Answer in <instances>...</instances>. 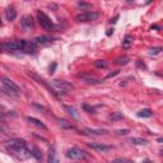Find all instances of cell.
Here are the masks:
<instances>
[{"instance_id": "obj_22", "label": "cell", "mask_w": 163, "mask_h": 163, "mask_svg": "<svg viewBox=\"0 0 163 163\" xmlns=\"http://www.w3.org/2000/svg\"><path fill=\"white\" fill-rule=\"evenodd\" d=\"M31 154L35 157L36 159H38V161H41L42 159V154H41V152H40V149L38 148H32V150H31Z\"/></svg>"}, {"instance_id": "obj_3", "label": "cell", "mask_w": 163, "mask_h": 163, "mask_svg": "<svg viewBox=\"0 0 163 163\" xmlns=\"http://www.w3.org/2000/svg\"><path fill=\"white\" fill-rule=\"evenodd\" d=\"M37 19H38L40 24L42 28H45L46 31H55V24L52 23V20L47 17V15L43 13V12H38L37 13Z\"/></svg>"}, {"instance_id": "obj_32", "label": "cell", "mask_w": 163, "mask_h": 163, "mask_svg": "<svg viewBox=\"0 0 163 163\" xmlns=\"http://www.w3.org/2000/svg\"><path fill=\"white\" fill-rule=\"evenodd\" d=\"M55 68H56V64L54 63V64L51 65V66H50V74H52V73H54V70H55Z\"/></svg>"}, {"instance_id": "obj_34", "label": "cell", "mask_w": 163, "mask_h": 163, "mask_svg": "<svg viewBox=\"0 0 163 163\" xmlns=\"http://www.w3.org/2000/svg\"><path fill=\"white\" fill-rule=\"evenodd\" d=\"M4 116H5V115H4L2 111H0V121H3V120H4Z\"/></svg>"}, {"instance_id": "obj_5", "label": "cell", "mask_w": 163, "mask_h": 163, "mask_svg": "<svg viewBox=\"0 0 163 163\" xmlns=\"http://www.w3.org/2000/svg\"><path fill=\"white\" fill-rule=\"evenodd\" d=\"M101 17V13H96V12H84V13H80L78 14L75 19L78 22H92V20H97Z\"/></svg>"}, {"instance_id": "obj_31", "label": "cell", "mask_w": 163, "mask_h": 163, "mask_svg": "<svg viewBox=\"0 0 163 163\" xmlns=\"http://www.w3.org/2000/svg\"><path fill=\"white\" fill-rule=\"evenodd\" d=\"M117 74H118V70H116V72H113V73H110V74H108L107 77H106V79H108V78H112V77H115V75H117Z\"/></svg>"}, {"instance_id": "obj_8", "label": "cell", "mask_w": 163, "mask_h": 163, "mask_svg": "<svg viewBox=\"0 0 163 163\" xmlns=\"http://www.w3.org/2000/svg\"><path fill=\"white\" fill-rule=\"evenodd\" d=\"M20 24H22V27H23V29H26V31H31V29L35 28V22H33V18H32L31 15H24L20 20Z\"/></svg>"}, {"instance_id": "obj_13", "label": "cell", "mask_w": 163, "mask_h": 163, "mask_svg": "<svg viewBox=\"0 0 163 163\" xmlns=\"http://www.w3.org/2000/svg\"><path fill=\"white\" fill-rule=\"evenodd\" d=\"M78 77L83 78L85 83H88V84H98V83H101V82H102L101 79H97L94 77H88V75H83V74H79Z\"/></svg>"}, {"instance_id": "obj_30", "label": "cell", "mask_w": 163, "mask_h": 163, "mask_svg": "<svg viewBox=\"0 0 163 163\" xmlns=\"http://www.w3.org/2000/svg\"><path fill=\"white\" fill-rule=\"evenodd\" d=\"M83 108H84V110H87L88 112H91V113H94V108H93V107H89V106L84 105V106H83Z\"/></svg>"}, {"instance_id": "obj_29", "label": "cell", "mask_w": 163, "mask_h": 163, "mask_svg": "<svg viewBox=\"0 0 163 163\" xmlns=\"http://www.w3.org/2000/svg\"><path fill=\"white\" fill-rule=\"evenodd\" d=\"M130 131H129V130L128 129H124V130H117V131H116V134L117 135H128Z\"/></svg>"}, {"instance_id": "obj_35", "label": "cell", "mask_w": 163, "mask_h": 163, "mask_svg": "<svg viewBox=\"0 0 163 163\" xmlns=\"http://www.w3.org/2000/svg\"><path fill=\"white\" fill-rule=\"evenodd\" d=\"M112 32H113V29H108V32H107V36H110V35L112 33Z\"/></svg>"}, {"instance_id": "obj_27", "label": "cell", "mask_w": 163, "mask_h": 163, "mask_svg": "<svg viewBox=\"0 0 163 163\" xmlns=\"http://www.w3.org/2000/svg\"><path fill=\"white\" fill-rule=\"evenodd\" d=\"M111 163H134V162L130 161V159H126V158H116V159H113Z\"/></svg>"}, {"instance_id": "obj_17", "label": "cell", "mask_w": 163, "mask_h": 163, "mask_svg": "<svg viewBox=\"0 0 163 163\" xmlns=\"http://www.w3.org/2000/svg\"><path fill=\"white\" fill-rule=\"evenodd\" d=\"M64 110H65V111H68L69 115H72L73 117H75V118H79V113H78V111L75 110L74 107H70V106H64Z\"/></svg>"}, {"instance_id": "obj_11", "label": "cell", "mask_w": 163, "mask_h": 163, "mask_svg": "<svg viewBox=\"0 0 163 163\" xmlns=\"http://www.w3.org/2000/svg\"><path fill=\"white\" fill-rule=\"evenodd\" d=\"M108 131L105 129H84L80 130V134H89V135H103L107 134Z\"/></svg>"}, {"instance_id": "obj_23", "label": "cell", "mask_w": 163, "mask_h": 163, "mask_svg": "<svg viewBox=\"0 0 163 163\" xmlns=\"http://www.w3.org/2000/svg\"><path fill=\"white\" fill-rule=\"evenodd\" d=\"M129 61H130V57L129 56H121V57H118L117 60H116V64L117 65H126Z\"/></svg>"}, {"instance_id": "obj_25", "label": "cell", "mask_w": 163, "mask_h": 163, "mask_svg": "<svg viewBox=\"0 0 163 163\" xmlns=\"http://www.w3.org/2000/svg\"><path fill=\"white\" fill-rule=\"evenodd\" d=\"M94 66L98 69H106L107 68V63H105L103 60H97L94 61Z\"/></svg>"}, {"instance_id": "obj_6", "label": "cell", "mask_w": 163, "mask_h": 163, "mask_svg": "<svg viewBox=\"0 0 163 163\" xmlns=\"http://www.w3.org/2000/svg\"><path fill=\"white\" fill-rule=\"evenodd\" d=\"M51 84L54 87H56L59 91L61 92H69V91H73L74 89V85L70 84L69 82H65V80H60V79H54L51 82Z\"/></svg>"}, {"instance_id": "obj_33", "label": "cell", "mask_w": 163, "mask_h": 163, "mask_svg": "<svg viewBox=\"0 0 163 163\" xmlns=\"http://www.w3.org/2000/svg\"><path fill=\"white\" fill-rule=\"evenodd\" d=\"M78 5H79V7H83V8H88V7H91L89 4H85V3H78Z\"/></svg>"}, {"instance_id": "obj_24", "label": "cell", "mask_w": 163, "mask_h": 163, "mask_svg": "<svg viewBox=\"0 0 163 163\" xmlns=\"http://www.w3.org/2000/svg\"><path fill=\"white\" fill-rule=\"evenodd\" d=\"M122 117H124V115L121 112H113L112 115L110 116V118L112 121H118V120H122Z\"/></svg>"}, {"instance_id": "obj_15", "label": "cell", "mask_w": 163, "mask_h": 163, "mask_svg": "<svg viewBox=\"0 0 163 163\" xmlns=\"http://www.w3.org/2000/svg\"><path fill=\"white\" fill-rule=\"evenodd\" d=\"M48 163H59V158L56 155V152H55V148L51 146L48 149Z\"/></svg>"}, {"instance_id": "obj_18", "label": "cell", "mask_w": 163, "mask_h": 163, "mask_svg": "<svg viewBox=\"0 0 163 163\" xmlns=\"http://www.w3.org/2000/svg\"><path fill=\"white\" fill-rule=\"evenodd\" d=\"M15 17H17V12H15L14 8H8L7 9V18L8 20H14Z\"/></svg>"}, {"instance_id": "obj_36", "label": "cell", "mask_w": 163, "mask_h": 163, "mask_svg": "<svg viewBox=\"0 0 163 163\" xmlns=\"http://www.w3.org/2000/svg\"><path fill=\"white\" fill-rule=\"evenodd\" d=\"M2 110H3V106H2V105H0V111H2Z\"/></svg>"}, {"instance_id": "obj_26", "label": "cell", "mask_w": 163, "mask_h": 163, "mask_svg": "<svg viewBox=\"0 0 163 163\" xmlns=\"http://www.w3.org/2000/svg\"><path fill=\"white\" fill-rule=\"evenodd\" d=\"M0 133H3V134H7V135H9V134H10V129L7 126V125H4V124H0Z\"/></svg>"}, {"instance_id": "obj_2", "label": "cell", "mask_w": 163, "mask_h": 163, "mask_svg": "<svg viewBox=\"0 0 163 163\" xmlns=\"http://www.w3.org/2000/svg\"><path fill=\"white\" fill-rule=\"evenodd\" d=\"M26 43H27V41H24V40H15V41H9V42L2 43L0 47H2V50L4 48V50H8V51H17V50L23 51Z\"/></svg>"}, {"instance_id": "obj_9", "label": "cell", "mask_w": 163, "mask_h": 163, "mask_svg": "<svg viewBox=\"0 0 163 163\" xmlns=\"http://www.w3.org/2000/svg\"><path fill=\"white\" fill-rule=\"evenodd\" d=\"M88 146L94 150H98V152H107V150H111L112 146L111 145H107V144H103V143H88Z\"/></svg>"}, {"instance_id": "obj_20", "label": "cell", "mask_w": 163, "mask_h": 163, "mask_svg": "<svg viewBox=\"0 0 163 163\" xmlns=\"http://www.w3.org/2000/svg\"><path fill=\"white\" fill-rule=\"evenodd\" d=\"M152 115H153V112H152L149 108H144V110H140L138 112V116L139 117H150Z\"/></svg>"}, {"instance_id": "obj_14", "label": "cell", "mask_w": 163, "mask_h": 163, "mask_svg": "<svg viewBox=\"0 0 163 163\" xmlns=\"http://www.w3.org/2000/svg\"><path fill=\"white\" fill-rule=\"evenodd\" d=\"M27 120H28V122H31L32 125H35V126H37L38 129H42V130H46V129H47L45 124L41 122L40 120H37V118H35V117L28 116V117H27Z\"/></svg>"}, {"instance_id": "obj_19", "label": "cell", "mask_w": 163, "mask_h": 163, "mask_svg": "<svg viewBox=\"0 0 163 163\" xmlns=\"http://www.w3.org/2000/svg\"><path fill=\"white\" fill-rule=\"evenodd\" d=\"M133 45V37L131 36H126L125 40L122 41V48H130Z\"/></svg>"}, {"instance_id": "obj_38", "label": "cell", "mask_w": 163, "mask_h": 163, "mask_svg": "<svg viewBox=\"0 0 163 163\" xmlns=\"http://www.w3.org/2000/svg\"><path fill=\"white\" fill-rule=\"evenodd\" d=\"M0 51H2V47H0Z\"/></svg>"}, {"instance_id": "obj_10", "label": "cell", "mask_w": 163, "mask_h": 163, "mask_svg": "<svg viewBox=\"0 0 163 163\" xmlns=\"http://www.w3.org/2000/svg\"><path fill=\"white\" fill-rule=\"evenodd\" d=\"M3 84L5 85V87H8V88H10L12 91H14L15 93H18V94H20V92H22V89L19 88V87L14 83L13 80H10V79H8V78H4L3 79Z\"/></svg>"}, {"instance_id": "obj_12", "label": "cell", "mask_w": 163, "mask_h": 163, "mask_svg": "<svg viewBox=\"0 0 163 163\" xmlns=\"http://www.w3.org/2000/svg\"><path fill=\"white\" fill-rule=\"evenodd\" d=\"M7 146H26V140L23 139H10L8 142H5Z\"/></svg>"}, {"instance_id": "obj_4", "label": "cell", "mask_w": 163, "mask_h": 163, "mask_svg": "<svg viewBox=\"0 0 163 163\" xmlns=\"http://www.w3.org/2000/svg\"><path fill=\"white\" fill-rule=\"evenodd\" d=\"M66 157L69 159L73 161H84L88 158V155L85 154L84 150H82L79 148H70L66 150Z\"/></svg>"}, {"instance_id": "obj_7", "label": "cell", "mask_w": 163, "mask_h": 163, "mask_svg": "<svg viewBox=\"0 0 163 163\" xmlns=\"http://www.w3.org/2000/svg\"><path fill=\"white\" fill-rule=\"evenodd\" d=\"M31 42L33 43L36 47H40V46L43 47V46H50V45H52L54 38H51V37H47V36H38V37H36V38L31 40Z\"/></svg>"}, {"instance_id": "obj_21", "label": "cell", "mask_w": 163, "mask_h": 163, "mask_svg": "<svg viewBox=\"0 0 163 163\" xmlns=\"http://www.w3.org/2000/svg\"><path fill=\"white\" fill-rule=\"evenodd\" d=\"M130 142L135 145H145L146 144V140L145 139H142V138H131Z\"/></svg>"}, {"instance_id": "obj_28", "label": "cell", "mask_w": 163, "mask_h": 163, "mask_svg": "<svg viewBox=\"0 0 163 163\" xmlns=\"http://www.w3.org/2000/svg\"><path fill=\"white\" fill-rule=\"evenodd\" d=\"M162 51V47H153L149 50V54L150 55H157V54H159Z\"/></svg>"}, {"instance_id": "obj_37", "label": "cell", "mask_w": 163, "mask_h": 163, "mask_svg": "<svg viewBox=\"0 0 163 163\" xmlns=\"http://www.w3.org/2000/svg\"><path fill=\"white\" fill-rule=\"evenodd\" d=\"M0 24H2V19H0Z\"/></svg>"}, {"instance_id": "obj_1", "label": "cell", "mask_w": 163, "mask_h": 163, "mask_svg": "<svg viewBox=\"0 0 163 163\" xmlns=\"http://www.w3.org/2000/svg\"><path fill=\"white\" fill-rule=\"evenodd\" d=\"M8 152L12 155L17 157L18 159L20 161H24V159H28L29 157L32 155L31 154V150L27 149V146H7Z\"/></svg>"}, {"instance_id": "obj_16", "label": "cell", "mask_w": 163, "mask_h": 163, "mask_svg": "<svg viewBox=\"0 0 163 163\" xmlns=\"http://www.w3.org/2000/svg\"><path fill=\"white\" fill-rule=\"evenodd\" d=\"M59 124H60V126L63 129H65V130H75V129H77L72 122H69L66 120H61V118L59 120Z\"/></svg>"}]
</instances>
